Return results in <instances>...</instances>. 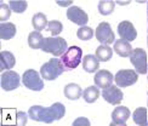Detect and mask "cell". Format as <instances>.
<instances>
[{
  "instance_id": "8fae6325",
  "label": "cell",
  "mask_w": 148,
  "mask_h": 126,
  "mask_svg": "<svg viewBox=\"0 0 148 126\" xmlns=\"http://www.w3.org/2000/svg\"><path fill=\"white\" fill-rule=\"evenodd\" d=\"M101 94H102L103 99L112 105L120 104L123 98H124V93H123V91L116 85H112V86L107 87V89H103Z\"/></svg>"
},
{
  "instance_id": "7c38bea8",
  "label": "cell",
  "mask_w": 148,
  "mask_h": 126,
  "mask_svg": "<svg viewBox=\"0 0 148 126\" xmlns=\"http://www.w3.org/2000/svg\"><path fill=\"white\" fill-rule=\"evenodd\" d=\"M118 34L120 39L126 40L129 42L134 41L137 38V32L130 21H121L118 24Z\"/></svg>"
},
{
  "instance_id": "3957f363",
  "label": "cell",
  "mask_w": 148,
  "mask_h": 126,
  "mask_svg": "<svg viewBox=\"0 0 148 126\" xmlns=\"http://www.w3.org/2000/svg\"><path fill=\"white\" fill-rule=\"evenodd\" d=\"M41 50L44 52L53 55L55 57H60V56H62L68 50V45H67V41L63 38L50 36V38H45L44 39Z\"/></svg>"
},
{
  "instance_id": "d4e9b609",
  "label": "cell",
  "mask_w": 148,
  "mask_h": 126,
  "mask_svg": "<svg viewBox=\"0 0 148 126\" xmlns=\"http://www.w3.org/2000/svg\"><path fill=\"white\" fill-rule=\"evenodd\" d=\"M32 24H33V27L36 32H41V30H44L47 28V17L46 15L44 14H41V12H38V14H35L32 18Z\"/></svg>"
},
{
  "instance_id": "e575fe53",
  "label": "cell",
  "mask_w": 148,
  "mask_h": 126,
  "mask_svg": "<svg viewBox=\"0 0 148 126\" xmlns=\"http://www.w3.org/2000/svg\"><path fill=\"white\" fill-rule=\"evenodd\" d=\"M147 96H148V93H147ZM147 105H148V98H147Z\"/></svg>"
},
{
  "instance_id": "52a82bcc",
  "label": "cell",
  "mask_w": 148,
  "mask_h": 126,
  "mask_svg": "<svg viewBox=\"0 0 148 126\" xmlns=\"http://www.w3.org/2000/svg\"><path fill=\"white\" fill-rule=\"evenodd\" d=\"M138 80V74L134 69H120L114 75V81L118 87L131 86Z\"/></svg>"
},
{
  "instance_id": "9a60e30c",
  "label": "cell",
  "mask_w": 148,
  "mask_h": 126,
  "mask_svg": "<svg viewBox=\"0 0 148 126\" xmlns=\"http://www.w3.org/2000/svg\"><path fill=\"white\" fill-rule=\"evenodd\" d=\"M132 50L134 49L131 46V44L126 40H123V39L116 40L113 46V51L116 55H119L120 57H130Z\"/></svg>"
},
{
  "instance_id": "4316f807",
  "label": "cell",
  "mask_w": 148,
  "mask_h": 126,
  "mask_svg": "<svg viewBox=\"0 0 148 126\" xmlns=\"http://www.w3.org/2000/svg\"><path fill=\"white\" fill-rule=\"evenodd\" d=\"M77 36L78 39L80 40H90L92 39V36H94V30H92V28L88 27V26H84V27H80L77 32Z\"/></svg>"
},
{
  "instance_id": "6da1fadb",
  "label": "cell",
  "mask_w": 148,
  "mask_h": 126,
  "mask_svg": "<svg viewBox=\"0 0 148 126\" xmlns=\"http://www.w3.org/2000/svg\"><path fill=\"white\" fill-rule=\"evenodd\" d=\"M66 114V107L63 103L56 102L51 107L45 108L42 105H33L28 110V116L34 121L45 124H52L56 120H61Z\"/></svg>"
},
{
  "instance_id": "7a4b0ae2",
  "label": "cell",
  "mask_w": 148,
  "mask_h": 126,
  "mask_svg": "<svg viewBox=\"0 0 148 126\" xmlns=\"http://www.w3.org/2000/svg\"><path fill=\"white\" fill-rule=\"evenodd\" d=\"M64 71L66 69L61 62V58H51L40 67V75L42 79L52 81L56 80L60 75H62Z\"/></svg>"
},
{
  "instance_id": "ba28073f",
  "label": "cell",
  "mask_w": 148,
  "mask_h": 126,
  "mask_svg": "<svg viewBox=\"0 0 148 126\" xmlns=\"http://www.w3.org/2000/svg\"><path fill=\"white\" fill-rule=\"evenodd\" d=\"M95 35H96V39L102 45H109V44L115 42V35L108 22H102L98 24L95 32Z\"/></svg>"
},
{
  "instance_id": "836d02e7",
  "label": "cell",
  "mask_w": 148,
  "mask_h": 126,
  "mask_svg": "<svg viewBox=\"0 0 148 126\" xmlns=\"http://www.w3.org/2000/svg\"><path fill=\"white\" fill-rule=\"evenodd\" d=\"M147 15H148V3H147Z\"/></svg>"
},
{
  "instance_id": "277c9868",
  "label": "cell",
  "mask_w": 148,
  "mask_h": 126,
  "mask_svg": "<svg viewBox=\"0 0 148 126\" xmlns=\"http://www.w3.org/2000/svg\"><path fill=\"white\" fill-rule=\"evenodd\" d=\"M83 58V50L79 46H71L68 50L61 56V62L64 67L66 71H73L75 69Z\"/></svg>"
},
{
  "instance_id": "ffe728a7",
  "label": "cell",
  "mask_w": 148,
  "mask_h": 126,
  "mask_svg": "<svg viewBox=\"0 0 148 126\" xmlns=\"http://www.w3.org/2000/svg\"><path fill=\"white\" fill-rule=\"evenodd\" d=\"M132 120L137 126H148V109L145 107L136 108L132 113Z\"/></svg>"
},
{
  "instance_id": "e0dca14e",
  "label": "cell",
  "mask_w": 148,
  "mask_h": 126,
  "mask_svg": "<svg viewBox=\"0 0 148 126\" xmlns=\"http://www.w3.org/2000/svg\"><path fill=\"white\" fill-rule=\"evenodd\" d=\"M63 93L67 99L77 101L83 96V90H82V87H80V85H78L75 83H71L64 86Z\"/></svg>"
},
{
  "instance_id": "9c48e42d",
  "label": "cell",
  "mask_w": 148,
  "mask_h": 126,
  "mask_svg": "<svg viewBox=\"0 0 148 126\" xmlns=\"http://www.w3.org/2000/svg\"><path fill=\"white\" fill-rule=\"evenodd\" d=\"M21 84L20 74L14 71H6L1 74V87L4 91H14Z\"/></svg>"
},
{
  "instance_id": "44dd1931",
  "label": "cell",
  "mask_w": 148,
  "mask_h": 126,
  "mask_svg": "<svg viewBox=\"0 0 148 126\" xmlns=\"http://www.w3.org/2000/svg\"><path fill=\"white\" fill-rule=\"evenodd\" d=\"M16 26L11 22L0 23V38L3 40H10L16 35Z\"/></svg>"
},
{
  "instance_id": "484cf974",
  "label": "cell",
  "mask_w": 148,
  "mask_h": 126,
  "mask_svg": "<svg viewBox=\"0 0 148 126\" xmlns=\"http://www.w3.org/2000/svg\"><path fill=\"white\" fill-rule=\"evenodd\" d=\"M115 8V1H110V0H102L98 3V12L103 16H108L113 14Z\"/></svg>"
},
{
  "instance_id": "8992f818",
  "label": "cell",
  "mask_w": 148,
  "mask_h": 126,
  "mask_svg": "<svg viewBox=\"0 0 148 126\" xmlns=\"http://www.w3.org/2000/svg\"><path fill=\"white\" fill-rule=\"evenodd\" d=\"M130 62L135 67L137 74H147L148 72V63H147V52L146 50L137 47L134 49L130 55Z\"/></svg>"
},
{
  "instance_id": "d6986e66",
  "label": "cell",
  "mask_w": 148,
  "mask_h": 126,
  "mask_svg": "<svg viewBox=\"0 0 148 126\" xmlns=\"http://www.w3.org/2000/svg\"><path fill=\"white\" fill-rule=\"evenodd\" d=\"M83 68L88 73H95L98 72L100 68V61L97 60L95 55H86L83 58Z\"/></svg>"
},
{
  "instance_id": "d6a6232c",
  "label": "cell",
  "mask_w": 148,
  "mask_h": 126,
  "mask_svg": "<svg viewBox=\"0 0 148 126\" xmlns=\"http://www.w3.org/2000/svg\"><path fill=\"white\" fill-rule=\"evenodd\" d=\"M57 5H60V6H69V8H71V6H73V1H57L56 3Z\"/></svg>"
},
{
  "instance_id": "603a6c76",
  "label": "cell",
  "mask_w": 148,
  "mask_h": 126,
  "mask_svg": "<svg viewBox=\"0 0 148 126\" xmlns=\"http://www.w3.org/2000/svg\"><path fill=\"white\" fill-rule=\"evenodd\" d=\"M100 94H101V92L98 90V87L96 85H92V86L86 87L83 91V98L86 103H94L98 99Z\"/></svg>"
},
{
  "instance_id": "4fadbf2b",
  "label": "cell",
  "mask_w": 148,
  "mask_h": 126,
  "mask_svg": "<svg viewBox=\"0 0 148 126\" xmlns=\"http://www.w3.org/2000/svg\"><path fill=\"white\" fill-rule=\"evenodd\" d=\"M131 113L127 107L119 105L112 112V123L109 126H125L127 119L130 118Z\"/></svg>"
},
{
  "instance_id": "2e32d148",
  "label": "cell",
  "mask_w": 148,
  "mask_h": 126,
  "mask_svg": "<svg viewBox=\"0 0 148 126\" xmlns=\"http://www.w3.org/2000/svg\"><path fill=\"white\" fill-rule=\"evenodd\" d=\"M16 64V58L14 53L10 51H1L0 52V71L4 73V71H11Z\"/></svg>"
},
{
  "instance_id": "30bf717a",
  "label": "cell",
  "mask_w": 148,
  "mask_h": 126,
  "mask_svg": "<svg viewBox=\"0 0 148 126\" xmlns=\"http://www.w3.org/2000/svg\"><path fill=\"white\" fill-rule=\"evenodd\" d=\"M67 18L73 22L78 24V26L80 27H84L86 26V23L89 22V16L88 14L82 9L79 8V6H71V8H68V10H67Z\"/></svg>"
},
{
  "instance_id": "1f68e13d",
  "label": "cell",
  "mask_w": 148,
  "mask_h": 126,
  "mask_svg": "<svg viewBox=\"0 0 148 126\" xmlns=\"http://www.w3.org/2000/svg\"><path fill=\"white\" fill-rule=\"evenodd\" d=\"M72 126H91V124H90V120L88 118L79 116V118H77L75 120L73 121Z\"/></svg>"
},
{
  "instance_id": "cb8c5ba5",
  "label": "cell",
  "mask_w": 148,
  "mask_h": 126,
  "mask_svg": "<svg viewBox=\"0 0 148 126\" xmlns=\"http://www.w3.org/2000/svg\"><path fill=\"white\" fill-rule=\"evenodd\" d=\"M44 39L45 38L41 35L40 32H32V33H29L28 35V45L30 49L33 50H41V46H42V42H44Z\"/></svg>"
},
{
  "instance_id": "4dcf8cb0",
  "label": "cell",
  "mask_w": 148,
  "mask_h": 126,
  "mask_svg": "<svg viewBox=\"0 0 148 126\" xmlns=\"http://www.w3.org/2000/svg\"><path fill=\"white\" fill-rule=\"evenodd\" d=\"M28 121V114L24 112H18L17 113V125L16 126H26Z\"/></svg>"
},
{
  "instance_id": "83f0119b",
  "label": "cell",
  "mask_w": 148,
  "mask_h": 126,
  "mask_svg": "<svg viewBox=\"0 0 148 126\" xmlns=\"http://www.w3.org/2000/svg\"><path fill=\"white\" fill-rule=\"evenodd\" d=\"M47 32H50L52 34V36H57L62 33L63 30V24L61 23L60 21H50L47 24V28H46Z\"/></svg>"
},
{
  "instance_id": "7402d4cb",
  "label": "cell",
  "mask_w": 148,
  "mask_h": 126,
  "mask_svg": "<svg viewBox=\"0 0 148 126\" xmlns=\"http://www.w3.org/2000/svg\"><path fill=\"white\" fill-rule=\"evenodd\" d=\"M95 56L100 62H108L113 56V49L109 45H100L96 49Z\"/></svg>"
},
{
  "instance_id": "5b68a950",
  "label": "cell",
  "mask_w": 148,
  "mask_h": 126,
  "mask_svg": "<svg viewBox=\"0 0 148 126\" xmlns=\"http://www.w3.org/2000/svg\"><path fill=\"white\" fill-rule=\"evenodd\" d=\"M22 83L27 89L32 91H41L44 89V81H42L41 75L34 69H28L23 73Z\"/></svg>"
},
{
  "instance_id": "ac0fdd59",
  "label": "cell",
  "mask_w": 148,
  "mask_h": 126,
  "mask_svg": "<svg viewBox=\"0 0 148 126\" xmlns=\"http://www.w3.org/2000/svg\"><path fill=\"white\" fill-rule=\"evenodd\" d=\"M17 113L18 110L15 108L11 109H1V126H16L17 125Z\"/></svg>"
},
{
  "instance_id": "f1b7e54d",
  "label": "cell",
  "mask_w": 148,
  "mask_h": 126,
  "mask_svg": "<svg viewBox=\"0 0 148 126\" xmlns=\"http://www.w3.org/2000/svg\"><path fill=\"white\" fill-rule=\"evenodd\" d=\"M9 6H10L11 11L16 12V14H23V12L27 10L28 3L27 1H14V0H11V1H9Z\"/></svg>"
},
{
  "instance_id": "5bb4252c",
  "label": "cell",
  "mask_w": 148,
  "mask_h": 126,
  "mask_svg": "<svg viewBox=\"0 0 148 126\" xmlns=\"http://www.w3.org/2000/svg\"><path fill=\"white\" fill-rule=\"evenodd\" d=\"M94 81H95V85L97 87H101V89H107V87L112 86L113 81H114V75L110 73L109 71L101 69V71H98L95 74Z\"/></svg>"
},
{
  "instance_id": "f546056e",
  "label": "cell",
  "mask_w": 148,
  "mask_h": 126,
  "mask_svg": "<svg viewBox=\"0 0 148 126\" xmlns=\"http://www.w3.org/2000/svg\"><path fill=\"white\" fill-rule=\"evenodd\" d=\"M11 9L9 4H5V3H1L0 4V21L1 23H4L6 20H9L10 16H11Z\"/></svg>"
}]
</instances>
